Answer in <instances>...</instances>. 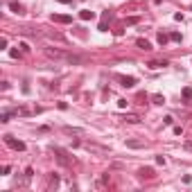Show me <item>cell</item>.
I'll use <instances>...</instances> for the list:
<instances>
[{
  "label": "cell",
  "mask_w": 192,
  "mask_h": 192,
  "mask_svg": "<svg viewBox=\"0 0 192 192\" xmlns=\"http://www.w3.org/2000/svg\"><path fill=\"white\" fill-rule=\"evenodd\" d=\"M5 145L12 147V149H16V151H25V142L23 140H14L12 136H5Z\"/></svg>",
  "instance_id": "6da1fadb"
},
{
  "label": "cell",
  "mask_w": 192,
  "mask_h": 192,
  "mask_svg": "<svg viewBox=\"0 0 192 192\" xmlns=\"http://www.w3.org/2000/svg\"><path fill=\"white\" fill-rule=\"evenodd\" d=\"M45 54L50 57V59H66V57H68L63 50H57V47H45Z\"/></svg>",
  "instance_id": "7a4b0ae2"
},
{
  "label": "cell",
  "mask_w": 192,
  "mask_h": 192,
  "mask_svg": "<svg viewBox=\"0 0 192 192\" xmlns=\"http://www.w3.org/2000/svg\"><path fill=\"white\" fill-rule=\"evenodd\" d=\"M84 147L88 149V151H97V154H109V151H111L109 147H104V145H95V142H84Z\"/></svg>",
  "instance_id": "3957f363"
},
{
  "label": "cell",
  "mask_w": 192,
  "mask_h": 192,
  "mask_svg": "<svg viewBox=\"0 0 192 192\" xmlns=\"http://www.w3.org/2000/svg\"><path fill=\"white\" fill-rule=\"evenodd\" d=\"M52 23L68 25V23H72V16H68V14H52Z\"/></svg>",
  "instance_id": "277c9868"
},
{
  "label": "cell",
  "mask_w": 192,
  "mask_h": 192,
  "mask_svg": "<svg viewBox=\"0 0 192 192\" xmlns=\"http://www.w3.org/2000/svg\"><path fill=\"white\" fill-rule=\"evenodd\" d=\"M54 154H57V158H59L61 165H70V158H68V154H66L61 147H54Z\"/></svg>",
  "instance_id": "5b68a950"
},
{
  "label": "cell",
  "mask_w": 192,
  "mask_h": 192,
  "mask_svg": "<svg viewBox=\"0 0 192 192\" xmlns=\"http://www.w3.org/2000/svg\"><path fill=\"white\" fill-rule=\"evenodd\" d=\"M118 79H120V84L124 88H133V86H136V77H118Z\"/></svg>",
  "instance_id": "8992f818"
},
{
  "label": "cell",
  "mask_w": 192,
  "mask_h": 192,
  "mask_svg": "<svg viewBox=\"0 0 192 192\" xmlns=\"http://www.w3.org/2000/svg\"><path fill=\"white\" fill-rule=\"evenodd\" d=\"M63 133L66 136H81L84 129H79V127H63Z\"/></svg>",
  "instance_id": "52a82bcc"
},
{
  "label": "cell",
  "mask_w": 192,
  "mask_h": 192,
  "mask_svg": "<svg viewBox=\"0 0 192 192\" xmlns=\"http://www.w3.org/2000/svg\"><path fill=\"white\" fill-rule=\"evenodd\" d=\"M154 176H156L154 167H142V170H140V179H154Z\"/></svg>",
  "instance_id": "ba28073f"
},
{
  "label": "cell",
  "mask_w": 192,
  "mask_h": 192,
  "mask_svg": "<svg viewBox=\"0 0 192 192\" xmlns=\"http://www.w3.org/2000/svg\"><path fill=\"white\" fill-rule=\"evenodd\" d=\"M66 61H68V63H84V61H86V57H79V54H68V57H66Z\"/></svg>",
  "instance_id": "9c48e42d"
},
{
  "label": "cell",
  "mask_w": 192,
  "mask_h": 192,
  "mask_svg": "<svg viewBox=\"0 0 192 192\" xmlns=\"http://www.w3.org/2000/svg\"><path fill=\"white\" fill-rule=\"evenodd\" d=\"M79 18H81V21H93V18H95V12H91V9H81V12H79Z\"/></svg>",
  "instance_id": "30bf717a"
},
{
  "label": "cell",
  "mask_w": 192,
  "mask_h": 192,
  "mask_svg": "<svg viewBox=\"0 0 192 192\" xmlns=\"http://www.w3.org/2000/svg\"><path fill=\"white\" fill-rule=\"evenodd\" d=\"M136 45L140 47V50H145V52H149V50H151V43L147 41V38H138V41H136Z\"/></svg>",
  "instance_id": "8fae6325"
},
{
  "label": "cell",
  "mask_w": 192,
  "mask_h": 192,
  "mask_svg": "<svg viewBox=\"0 0 192 192\" xmlns=\"http://www.w3.org/2000/svg\"><path fill=\"white\" fill-rule=\"evenodd\" d=\"M147 66L151 70H156V68H165V66H170V61H165V59H163V61H149Z\"/></svg>",
  "instance_id": "7c38bea8"
},
{
  "label": "cell",
  "mask_w": 192,
  "mask_h": 192,
  "mask_svg": "<svg viewBox=\"0 0 192 192\" xmlns=\"http://www.w3.org/2000/svg\"><path fill=\"white\" fill-rule=\"evenodd\" d=\"M127 147H131V149H140V147H145V142H142V140H127Z\"/></svg>",
  "instance_id": "4fadbf2b"
},
{
  "label": "cell",
  "mask_w": 192,
  "mask_h": 192,
  "mask_svg": "<svg viewBox=\"0 0 192 192\" xmlns=\"http://www.w3.org/2000/svg\"><path fill=\"white\" fill-rule=\"evenodd\" d=\"M122 120H124V122H129V124H138V122H140V118H138V115H133V113H129V115H124Z\"/></svg>",
  "instance_id": "5bb4252c"
},
{
  "label": "cell",
  "mask_w": 192,
  "mask_h": 192,
  "mask_svg": "<svg viewBox=\"0 0 192 192\" xmlns=\"http://www.w3.org/2000/svg\"><path fill=\"white\" fill-rule=\"evenodd\" d=\"M151 102H154V104H158V106H163V104H165V97L156 93V95H151Z\"/></svg>",
  "instance_id": "9a60e30c"
},
{
  "label": "cell",
  "mask_w": 192,
  "mask_h": 192,
  "mask_svg": "<svg viewBox=\"0 0 192 192\" xmlns=\"http://www.w3.org/2000/svg\"><path fill=\"white\" fill-rule=\"evenodd\" d=\"M9 9H12L14 14H23V5H18V2H12V5H9Z\"/></svg>",
  "instance_id": "2e32d148"
},
{
  "label": "cell",
  "mask_w": 192,
  "mask_h": 192,
  "mask_svg": "<svg viewBox=\"0 0 192 192\" xmlns=\"http://www.w3.org/2000/svg\"><path fill=\"white\" fill-rule=\"evenodd\" d=\"M167 41H170V36L160 32V34H158V43H160V45H167Z\"/></svg>",
  "instance_id": "e0dca14e"
},
{
  "label": "cell",
  "mask_w": 192,
  "mask_h": 192,
  "mask_svg": "<svg viewBox=\"0 0 192 192\" xmlns=\"http://www.w3.org/2000/svg\"><path fill=\"white\" fill-rule=\"evenodd\" d=\"M170 41H176V43H181V34H179V32H172V34H170Z\"/></svg>",
  "instance_id": "ac0fdd59"
},
{
  "label": "cell",
  "mask_w": 192,
  "mask_h": 192,
  "mask_svg": "<svg viewBox=\"0 0 192 192\" xmlns=\"http://www.w3.org/2000/svg\"><path fill=\"white\" fill-rule=\"evenodd\" d=\"M138 21H140V18H138V16H131V18H127V25H136Z\"/></svg>",
  "instance_id": "d6986e66"
},
{
  "label": "cell",
  "mask_w": 192,
  "mask_h": 192,
  "mask_svg": "<svg viewBox=\"0 0 192 192\" xmlns=\"http://www.w3.org/2000/svg\"><path fill=\"white\" fill-rule=\"evenodd\" d=\"M0 50H7V36L0 38Z\"/></svg>",
  "instance_id": "ffe728a7"
},
{
  "label": "cell",
  "mask_w": 192,
  "mask_h": 192,
  "mask_svg": "<svg viewBox=\"0 0 192 192\" xmlns=\"http://www.w3.org/2000/svg\"><path fill=\"white\" fill-rule=\"evenodd\" d=\"M183 97H185V100L192 97V88H185V91H183Z\"/></svg>",
  "instance_id": "44dd1931"
},
{
  "label": "cell",
  "mask_w": 192,
  "mask_h": 192,
  "mask_svg": "<svg viewBox=\"0 0 192 192\" xmlns=\"http://www.w3.org/2000/svg\"><path fill=\"white\" fill-rule=\"evenodd\" d=\"M127 104H129L127 100H118V106H120V109H127Z\"/></svg>",
  "instance_id": "7402d4cb"
},
{
  "label": "cell",
  "mask_w": 192,
  "mask_h": 192,
  "mask_svg": "<svg viewBox=\"0 0 192 192\" xmlns=\"http://www.w3.org/2000/svg\"><path fill=\"white\" fill-rule=\"evenodd\" d=\"M163 122H165V124H172V122H174V118H172V115H165V118H163Z\"/></svg>",
  "instance_id": "603a6c76"
},
{
  "label": "cell",
  "mask_w": 192,
  "mask_h": 192,
  "mask_svg": "<svg viewBox=\"0 0 192 192\" xmlns=\"http://www.w3.org/2000/svg\"><path fill=\"white\" fill-rule=\"evenodd\" d=\"M156 163L158 165H165V156H156Z\"/></svg>",
  "instance_id": "cb8c5ba5"
},
{
  "label": "cell",
  "mask_w": 192,
  "mask_h": 192,
  "mask_svg": "<svg viewBox=\"0 0 192 192\" xmlns=\"http://www.w3.org/2000/svg\"><path fill=\"white\" fill-rule=\"evenodd\" d=\"M183 147H185L188 151H192V140H188V142H185V145H183Z\"/></svg>",
  "instance_id": "d4e9b609"
},
{
  "label": "cell",
  "mask_w": 192,
  "mask_h": 192,
  "mask_svg": "<svg viewBox=\"0 0 192 192\" xmlns=\"http://www.w3.org/2000/svg\"><path fill=\"white\" fill-rule=\"evenodd\" d=\"M57 2H61V5H72V0H57Z\"/></svg>",
  "instance_id": "484cf974"
}]
</instances>
